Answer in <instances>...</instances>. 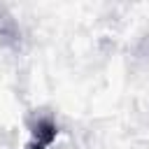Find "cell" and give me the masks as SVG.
<instances>
[{
  "label": "cell",
  "instance_id": "obj_2",
  "mask_svg": "<svg viewBox=\"0 0 149 149\" xmlns=\"http://www.w3.org/2000/svg\"><path fill=\"white\" fill-rule=\"evenodd\" d=\"M28 149H47V147H42V144H37V142H30Z\"/></svg>",
  "mask_w": 149,
  "mask_h": 149
},
{
  "label": "cell",
  "instance_id": "obj_1",
  "mask_svg": "<svg viewBox=\"0 0 149 149\" xmlns=\"http://www.w3.org/2000/svg\"><path fill=\"white\" fill-rule=\"evenodd\" d=\"M56 135H58V128L51 119H40L33 128V142H37L42 147H49L56 140Z\"/></svg>",
  "mask_w": 149,
  "mask_h": 149
}]
</instances>
